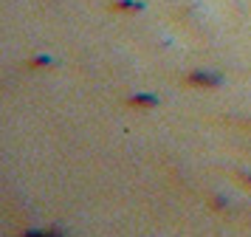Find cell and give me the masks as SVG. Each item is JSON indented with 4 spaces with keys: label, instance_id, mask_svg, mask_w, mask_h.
Masks as SVG:
<instances>
[{
    "label": "cell",
    "instance_id": "4",
    "mask_svg": "<svg viewBox=\"0 0 251 237\" xmlns=\"http://www.w3.org/2000/svg\"><path fill=\"white\" fill-rule=\"evenodd\" d=\"M51 62H54V59H51L48 54H40V56H34V59L28 62V68H31V71H37V68H48Z\"/></svg>",
    "mask_w": 251,
    "mask_h": 237
},
{
    "label": "cell",
    "instance_id": "6",
    "mask_svg": "<svg viewBox=\"0 0 251 237\" xmlns=\"http://www.w3.org/2000/svg\"><path fill=\"white\" fill-rule=\"evenodd\" d=\"M237 178L243 181V186H251V172H246V169H240V172H237Z\"/></svg>",
    "mask_w": 251,
    "mask_h": 237
},
{
    "label": "cell",
    "instance_id": "5",
    "mask_svg": "<svg viewBox=\"0 0 251 237\" xmlns=\"http://www.w3.org/2000/svg\"><path fill=\"white\" fill-rule=\"evenodd\" d=\"M209 203H212V209H215V212H223V209L228 206V198H226V195H215Z\"/></svg>",
    "mask_w": 251,
    "mask_h": 237
},
{
    "label": "cell",
    "instance_id": "1",
    "mask_svg": "<svg viewBox=\"0 0 251 237\" xmlns=\"http://www.w3.org/2000/svg\"><path fill=\"white\" fill-rule=\"evenodd\" d=\"M186 85L189 88H220L223 85V77L215 74V71H192L186 77Z\"/></svg>",
    "mask_w": 251,
    "mask_h": 237
},
{
    "label": "cell",
    "instance_id": "3",
    "mask_svg": "<svg viewBox=\"0 0 251 237\" xmlns=\"http://www.w3.org/2000/svg\"><path fill=\"white\" fill-rule=\"evenodd\" d=\"M141 9H144V3H138V0H116V3H110V11H122V14H136Z\"/></svg>",
    "mask_w": 251,
    "mask_h": 237
},
{
    "label": "cell",
    "instance_id": "2",
    "mask_svg": "<svg viewBox=\"0 0 251 237\" xmlns=\"http://www.w3.org/2000/svg\"><path fill=\"white\" fill-rule=\"evenodd\" d=\"M130 107H141V110H150V107H158V96H152V93H136V96H130L127 99Z\"/></svg>",
    "mask_w": 251,
    "mask_h": 237
}]
</instances>
